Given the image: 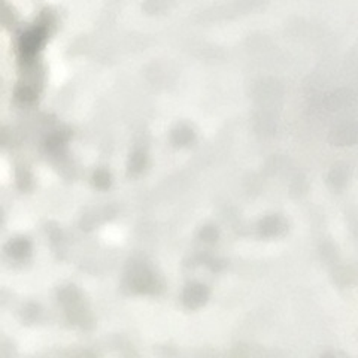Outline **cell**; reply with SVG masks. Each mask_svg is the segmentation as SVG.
<instances>
[{
	"instance_id": "obj_6",
	"label": "cell",
	"mask_w": 358,
	"mask_h": 358,
	"mask_svg": "<svg viewBox=\"0 0 358 358\" xmlns=\"http://www.w3.org/2000/svg\"><path fill=\"white\" fill-rule=\"evenodd\" d=\"M282 224L278 218H266L265 221L260 223V234L265 236V238H272L281 233Z\"/></svg>"
},
{
	"instance_id": "obj_8",
	"label": "cell",
	"mask_w": 358,
	"mask_h": 358,
	"mask_svg": "<svg viewBox=\"0 0 358 358\" xmlns=\"http://www.w3.org/2000/svg\"><path fill=\"white\" fill-rule=\"evenodd\" d=\"M94 184L99 188H107L109 186V175L107 172H98L94 175Z\"/></svg>"
},
{
	"instance_id": "obj_5",
	"label": "cell",
	"mask_w": 358,
	"mask_h": 358,
	"mask_svg": "<svg viewBox=\"0 0 358 358\" xmlns=\"http://www.w3.org/2000/svg\"><path fill=\"white\" fill-rule=\"evenodd\" d=\"M41 306L38 303H25L21 312H20V317H21V321L25 322V324H33V322H36L41 317Z\"/></svg>"
},
{
	"instance_id": "obj_1",
	"label": "cell",
	"mask_w": 358,
	"mask_h": 358,
	"mask_svg": "<svg viewBox=\"0 0 358 358\" xmlns=\"http://www.w3.org/2000/svg\"><path fill=\"white\" fill-rule=\"evenodd\" d=\"M58 302L63 304L66 311V318L71 324H76L85 330H90L94 326L91 312L87 306L81 291L75 285L63 287L58 291Z\"/></svg>"
},
{
	"instance_id": "obj_4",
	"label": "cell",
	"mask_w": 358,
	"mask_h": 358,
	"mask_svg": "<svg viewBox=\"0 0 358 358\" xmlns=\"http://www.w3.org/2000/svg\"><path fill=\"white\" fill-rule=\"evenodd\" d=\"M5 249H6V254L11 258L21 261V260L30 257L32 243L29 239H25V238H16V239H12L11 242H8Z\"/></svg>"
},
{
	"instance_id": "obj_3",
	"label": "cell",
	"mask_w": 358,
	"mask_h": 358,
	"mask_svg": "<svg viewBox=\"0 0 358 358\" xmlns=\"http://www.w3.org/2000/svg\"><path fill=\"white\" fill-rule=\"evenodd\" d=\"M209 295L211 291L205 284L200 282H191L184 288V293H182V303L184 306L190 311L200 309L208 303Z\"/></svg>"
},
{
	"instance_id": "obj_10",
	"label": "cell",
	"mask_w": 358,
	"mask_h": 358,
	"mask_svg": "<svg viewBox=\"0 0 358 358\" xmlns=\"http://www.w3.org/2000/svg\"><path fill=\"white\" fill-rule=\"evenodd\" d=\"M133 169H136V170H139V169H142L144 168V157L142 155H137V157H135V160H133Z\"/></svg>"
},
{
	"instance_id": "obj_9",
	"label": "cell",
	"mask_w": 358,
	"mask_h": 358,
	"mask_svg": "<svg viewBox=\"0 0 358 358\" xmlns=\"http://www.w3.org/2000/svg\"><path fill=\"white\" fill-rule=\"evenodd\" d=\"M248 349L245 345H236L232 351V358H247Z\"/></svg>"
},
{
	"instance_id": "obj_2",
	"label": "cell",
	"mask_w": 358,
	"mask_h": 358,
	"mask_svg": "<svg viewBox=\"0 0 358 358\" xmlns=\"http://www.w3.org/2000/svg\"><path fill=\"white\" fill-rule=\"evenodd\" d=\"M128 290L136 294H160L163 291L161 279L145 266H135L127 276Z\"/></svg>"
},
{
	"instance_id": "obj_11",
	"label": "cell",
	"mask_w": 358,
	"mask_h": 358,
	"mask_svg": "<svg viewBox=\"0 0 358 358\" xmlns=\"http://www.w3.org/2000/svg\"><path fill=\"white\" fill-rule=\"evenodd\" d=\"M78 358H98V357H96L91 351H84V353L80 354V357H78Z\"/></svg>"
},
{
	"instance_id": "obj_7",
	"label": "cell",
	"mask_w": 358,
	"mask_h": 358,
	"mask_svg": "<svg viewBox=\"0 0 358 358\" xmlns=\"http://www.w3.org/2000/svg\"><path fill=\"white\" fill-rule=\"evenodd\" d=\"M199 238L202 239L203 242H206V243H214V242L218 240V238H220V233H218L216 227L206 225V227H203L202 230H200Z\"/></svg>"
}]
</instances>
